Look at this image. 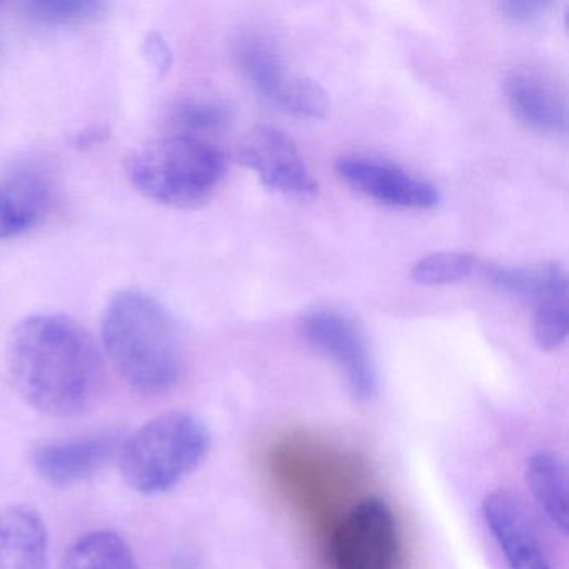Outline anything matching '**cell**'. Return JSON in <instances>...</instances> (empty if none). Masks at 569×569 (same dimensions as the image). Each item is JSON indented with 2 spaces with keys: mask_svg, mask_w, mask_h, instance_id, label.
Listing matches in <instances>:
<instances>
[{
  "mask_svg": "<svg viewBox=\"0 0 569 569\" xmlns=\"http://www.w3.org/2000/svg\"><path fill=\"white\" fill-rule=\"evenodd\" d=\"M8 366L21 398L51 418L86 415L104 389L98 346L68 316L36 315L19 322L9 338Z\"/></svg>",
  "mask_w": 569,
  "mask_h": 569,
  "instance_id": "obj_1",
  "label": "cell"
},
{
  "mask_svg": "<svg viewBox=\"0 0 569 569\" xmlns=\"http://www.w3.org/2000/svg\"><path fill=\"white\" fill-rule=\"evenodd\" d=\"M102 341L116 371L134 391L161 396L181 381V332L158 299L141 291L116 295L102 318Z\"/></svg>",
  "mask_w": 569,
  "mask_h": 569,
  "instance_id": "obj_2",
  "label": "cell"
},
{
  "mask_svg": "<svg viewBox=\"0 0 569 569\" xmlns=\"http://www.w3.org/2000/svg\"><path fill=\"white\" fill-rule=\"evenodd\" d=\"M209 449L211 432L202 419L189 412H168L121 442L119 469L132 491L161 496L194 472Z\"/></svg>",
  "mask_w": 569,
  "mask_h": 569,
  "instance_id": "obj_3",
  "label": "cell"
},
{
  "mask_svg": "<svg viewBox=\"0 0 569 569\" xmlns=\"http://www.w3.org/2000/svg\"><path fill=\"white\" fill-rule=\"evenodd\" d=\"M221 149L204 138L176 134L149 142L132 154L128 176L134 188L171 208H198L224 178Z\"/></svg>",
  "mask_w": 569,
  "mask_h": 569,
  "instance_id": "obj_4",
  "label": "cell"
},
{
  "mask_svg": "<svg viewBox=\"0 0 569 569\" xmlns=\"http://www.w3.org/2000/svg\"><path fill=\"white\" fill-rule=\"evenodd\" d=\"M234 58L249 84L269 104L299 119H322L329 111L325 89L308 76L292 71L274 42L259 32H242Z\"/></svg>",
  "mask_w": 569,
  "mask_h": 569,
  "instance_id": "obj_5",
  "label": "cell"
},
{
  "mask_svg": "<svg viewBox=\"0 0 569 569\" xmlns=\"http://www.w3.org/2000/svg\"><path fill=\"white\" fill-rule=\"evenodd\" d=\"M306 341L331 359L345 376L352 398L366 402L379 391V376L368 341L359 326L345 312L318 308L301 319Z\"/></svg>",
  "mask_w": 569,
  "mask_h": 569,
  "instance_id": "obj_6",
  "label": "cell"
},
{
  "mask_svg": "<svg viewBox=\"0 0 569 569\" xmlns=\"http://www.w3.org/2000/svg\"><path fill=\"white\" fill-rule=\"evenodd\" d=\"M398 555L395 515L379 498L355 506L332 538L336 569H392Z\"/></svg>",
  "mask_w": 569,
  "mask_h": 569,
  "instance_id": "obj_7",
  "label": "cell"
},
{
  "mask_svg": "<svg viewBox=\"0 0 569 569\" xmlns=\"http://www.w3.org/2000/svg\"><path fill=\"white\" fill-rule=\"evenodd\" d=\"M238 159L272 191L298 199L318 196V181L302 161L298 146L279 129L258 126L249 131L239 144Z\"/></svg>",
  "mask_w": 569,
  "mask_h": 569,
  "instance_id": "obj_8",
  "label": "cell"
},
{
  "mask_svg": "<svg viewBox=\"0 0 569 569\" xmlns=\"http://www.w3.org/2000/svg\"><path fill=\"white\" fill-rule=\"evenodd\" d=\"M482 518L509 569H555L535 521L515 492H489L482 499Z\"/></svg>",
  "mask_w": 569,
  "mask_h": 569,
  "instance_id": "obj_9",
  "label": "cell"
},
{
  "mask_svg": "<svg viewBox=\"0 0 569 569\" xmlns=\"http://www.w3.org/2000/svg\"><path fill=\"white\" fill-rule=\"evenodd\" d=\"M121 439L112 432L84 438L54 439L42 442L31 455L39 478L54 488H69L88 481L118 459Z\"/></svg>",
  "mask_w": 569,
  "mask_h": 569,
  "instance_id": "obj_10",
  "label": "cell"
},
{
  "mask_svg": "<svg viewBox=\"0 0 569 569\" xmlns=\"http://www.w3.org/2000/svg\"><path fill=\"white\" fill-rule=\"evenodd\" d=\"M336 171L356 191L385 206L431 209L439 202V192L432 182L379 159L342 158L336 164Z\"/></svg>",
  "mask_w": 569,
  "mask_h": 569,
  "instance_id": "obj_11",
  "label": "cell"
},
{
  "mask_svg": "<svg viewBox=\"0 0 569 569\" xmlns=\"http://www.w3.org/2000/svg\"><path fill=\"white\" fill-rule=\"evenodd\" d=\"M54 189L44 169L19 164L0 178V239L26 234L51 209Z\"/></svg>",
  "mask_w": 569,
  "mask_h": 569,
  "instance_id": "obj_12",
  "label": "cell"
},
{
  "mask_svg": "<svg viewBox=\"0 0 569 569\" xmlns=\"http://www.w3.org/2000/svg\"><path fill=\"white\" fill-rule=\"evenodd\" d=\"M506 99L516 118L545 134H565L568 108L558 86L541 72L519 69L505 82Z\"/></svg>",
  "mask_w": 569,
  "mask_h": 569,
  "instance_id": "obj_13",
  "label": "cell"
},
{
  "mask_svg": "<svg viewBox=\"0 0 569 569\" xmlns=\"http://www.w3.org/2000/svg\"><path fill=\"white\" fill-rule=\"evenodd\" d=\"M49 531L28 506L0 508V569H48Z\"/></svg>",
  "mask_w": 569,
  "mask_h": 569,
  "instance_id": "obj_14",
  "label": "cell"
},
{
  "mask_svg": "<svg viewBox=\"0 0 569 569\" xmlns=\"http://www.w3.org/2000/svg\"><path fill=\"white\" fill-rule=\"evenodd\" d=\"M525 476L542 515L562 536H568L569 482L565 456L555 449H541L526 462Z\"/></svg>",
  "mask_w": 569,
  "mask_h": 569,
  "instance_id": "obj_15",
  "label": "cell"
},
{
  "mask_svg": "<svg viewBox=\"0 0 569 569\" xmlns=\"http://www.w3.org/2000/svg\"><path fill=\"white\" fill-rule=\"evenodd\" d=\"M479 271L492 288L506 292V295L525 299L531 305H535L546 292L568 282L565 269L556 262L529 266V268L482 264Z\"/></svg>",
  "mask_w": 569,
  "mask_h": 569,
  "instance_id": "obj_16",
  "label": "cell"
},
{
  "mask_svg": "<svg viewBox=\"0 0 569 569\" xmlns=\"http://www.w3.org/2000/svg\"><path fill=\"white\" fill-rule=\"evenodd\" d=\"M61 569H139L134 552L118 532L101 529L72 542Z\"/></svg>",
  "mask_w": 569,
  "mask_h": 569,
  "instance_id": "obj_17",
  "label": "cell"
},
{
  "mask_svg": "<svg viewBox=\"0 0 569 569\" xmlns=\"http://www.w3.org/2000/svg\"><path fill=\"white\" fill-rule=\"evenodd\" d=\"M568 286L549 292L535 305L532 336L542 351H555L568 338Z\"/></svg>",
  "mask_w": 569,
  "mask_h": 569,
  "instance_id": "obj_18",
  "label": "cell"
},
{
  "mask_svg": "<svg viewBox=\"0 0 569 569\" xmlns=\"http://www.w3.org/2000/svg\"><path fill=\"white\" fill-rule=\"evenodd\" d=\"M482 262L469 252H435L416 262L411 278L422 286L456 284L471 278Z\"/></svg>",
  "mask_w": 569,
  "mask_h": 569,
  "instance_id": "obj_19",
  "label": "cell"
},
{
  "mask_svg": "<svg viewBox=\"0 0 569 569\" xmlns=\"http://www.w3.org/2000/svg\"><path fill=\"white\" fill-rule=\"evenodd\" d=\"M104 9L98 0H36L26 6V14L36 24L58 28L94 21Z\"/></svg>",
  "mask_w": 569,
  "mask_h": 569,
  "instance_id": "obj_20",
  "label": "cell"
},
{
  "mask_svg": "<svg viewBox=\"0 0 569 569\" xmlns=\"http://www.w3.org/2000/svg\"><path fill=\"white\" fill-rule=\"evenodd\" d=\"M172 119L181 134L202 138V134L226 128L231 122L232 108L219 99H189L176 108Z\"/></svg>",
  "mask_w": 569,
  "mask_h": 569,
  "instance_id": "obj_21",
  "label": "cell"
},
{
  "mask_svg": "<svg viewBox=\"0 0 569 569\" xmlns=\"http://www.w3.org/2000/svg\"><path fill=\"white\" fill-rule=\"evenodd\" d=\"M498 8L509 21L526 24V22L541 19L551 9V4L541 0H508V2H501Z\"/></svg>",
  "mask_w": 569,
  "mask_h": 569,
  "instance_id": "obj_22",
  "label": "cell"
},
{
  "mask_svg": "<svg viewBox=\"0 0 569 569\" xmlns=\"http://www.w3.org/2000/svg\"><path fill=\"white\" fill-rule=\"evenodd\" d=\"M148 54L151 58L152 64L158 69H168L171 64V51L168 46L162 42L161 38H151L148 41Z\"/></svg>",
  "mask_w": 569,
  "mask_h": 569,
  "instance_id": "obj_23",
  "label": "cell"
}]
</instances>
